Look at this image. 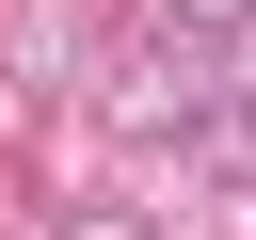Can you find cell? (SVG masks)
Masks as SVG:
<instances>
[{"instance_id":"obj_1","label":"cell","mask_w":256,"mask_h":240,"mask_svg":"<svg viewBox=\"0 0 256 240\" xmlns=\"http://www.w3.org/2000/svg\"><path fill=\"white\" fill-rule=\"evenodd\" d=\"M208 96H224V48H208V32H176V16H128V32L96 48V80H80V112H96L112 144H176Z\"/></svg>"},{"instance_id":"obj_2","label":"cell","mask_w":256,"mask_h":240,"mask_svg":"<svg viewBox=\"0 0 256 240\" xmlns=\"http://www.w3.org/2000/svg\"><path fill=\"white\" fill-rule=\"evenodd\" d=\"M96 48H112L96 0H0V96H16V112H80Z\"/></svg>"},{"instance_id":"obj_3","label":"cell","mask_w":256,"mask_h":240,"mask_svg":"<svg viewBox=\"0 0 256 240\" xmlns=\"http://www.w3.org/2000/svg\"><path fill=\"white\" fill-rule=\"evenodd\" d=\"M48 240H192V224H160V208H64Z\"/></svg>"},{"instance_id":"obj_4","label":"cell","mask_w":256,"mask_h":240,"mask_svg":"<svg viewBox=\"0 0 256 240\" xmlns=\"http://www.w3.org/2000/svg\"><path fill=\"white\" fill-rule=\"evenodd\" d=\"M144 16H176V32H208V48H224V32H256V0H144Z\"/></svg>"}]
</instances>
